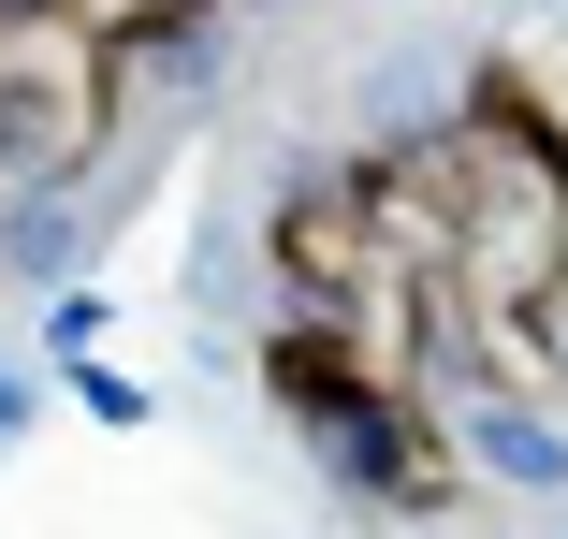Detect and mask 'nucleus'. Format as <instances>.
<instances>
[{
	"mask_svg": "<svg viewBox=\"0 0 568 539\" xmlns=\"http://www.w3.org/2000/svg\"><path fill=\"white\" fill-rule=\"evenodd\" d=\"M118 132H132V44L59 0H0V190L102 175Z\"/></svg>",
	"mask_w": 568,
	"mask_h": 539,
	"instance_id": "obj_1",
	"label": "nucleus"
},
{
	"mask_svg": "<svg viewBox=\"0 0 568 539\" xmlns=\"http://www.w3.org/2000/svg\"><path fill=\"white\" fill-rule=\"evenodd\" d=\"M88 175H44V190H0V292H16V306H44L73 263H88Z\"/></svg>",
	"mask_w": 568,
	"mask_h": 539,
	"instance_id": "obj_2",
	"label": "nucleus"
},
{
	"mask_svg": "<svg viewBox=\"0 0 568 539\" xmlns=\"http://www.w3.org/2000/svg\"><path fill=\"white\" fill-rule=\"evenodd\" d=\"M102 336H118V321H102V292H88V277H59V292H44V365H88Z\"/></svg>",
	"mask_w": 568,
	"mask_h": 539,
	"instance_id": "obj_3",
	"label": "nucleus"
},
{
	"mask_svg": "<svg viewBox=\"0 0 568 539\" xmlns=\"http://www.w3.org/2000/svg\"><path fill=\"white\" fill-rule=\"evenodd\" d=\"M59 379H73V408H88V423H118V438H132V423L161 408V394H146L132 365H102V350H88V365H59Z\"/></svg>",
	"mask_w": 568,
	"mask_h": 539,
	"instance_id": "obj_4",
	"label": "nucleus"
},
{
	"mask_svg": "<svg viewBox=\"0 0 568 539\" xmlns=\"http://www.w3.org/2000/svg\"><path fill=\"white\" fill-rule=\"evenodd\" d=\"M30 423H44V379H30L16 350H0V452H16V438H30Z\"/></svg>",
	"mask_w": 568,
	"mask_h": 539,
	"instance_id": "obj_5",
	"label": "nucleus"
}]
</instances>
